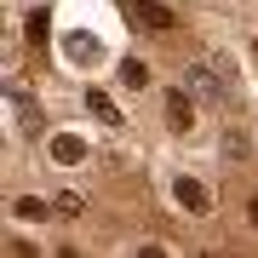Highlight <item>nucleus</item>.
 Returning a JSON list of instances; mask_svg holds the SVG:
<instances>
[{
    "instance_id": "nucleus-4",
    "label": "nucleus",
    "mask_w": 258,
    "mask_h": 258,
    "mask_svg": "<svg viewBox=\"0 0 258 258\" xmlns=\"http://www.w3.org/2000/svg\"><path fill=\"white\" fill-rule=\"evenodd\" d=\"M166 126H172V132H189L195 126V103L184 92H166Z\"/></svg>"
},
{
    "instance_id": "nucleus-12",
    "label": "nucleus",
    "mask_w": 258,
    "mask_h": 258,
    "mask_svg": "<svg viewBox=\"0 0 258 258\" xmlns=\"http://www.w3.org/2000/svg\"><path fill=\"white\" fill-rule=\"evenodd\" d=\"M138 258H166V252H161V247H144V252H138Z\"/></svg>"
},
{
    "instance_id": "nucleus-8",
    "label": "nucleus",
    "mask_w": 258,
    "mask_h": 258,
    "mask_svg": "<svg viewBox=\"0 0 258 258\" xmlns=\"http://www.w3.org/2000/svg\"><path fill=\"white\" fill-rule=\"evenodd\" d=\"M120 81L126 86H149V63H120Z\"/></svg>"
},
{
    "instance_id": "nucleus-11",
    "label": "nucleus",
    "mask_w": 258,
    "mask_h": 258,
    "mask_svg": "<svg viewBox=\"0 0 258 258\" xmlns=\"http://www.w3.org/2000/svg\"><path fill=\"white\" fill-rule=\"evenodd\" d=\"M247 218H252V230H258V195H252V201H247Z\"/></svg>"
},
{
    "instance_id": "nucleus-9",
    "label": "nucleus",
    "mask_w": 258,
    "mask_h": 258,
    "mask_svg": "<svg viewBox=\"0 0 258 258\" xmlns=\"http://www.w3.org/2000/svg\"><path fill=\"white\" fill-rule=\"evenodd\" d=\"M46 212H52V207L35 201V195H23V201H18V218H46Z\"/></svg>"
},
{
    "instance_id": "nucleus-6",
    "label": "nucleus",
    "mask_w": 258,
    "mask_h": 258,
    "mask_svg": "<svg viewBox=\"0 0 258 258\" xmlns=\"http://www.w3.org/2000/svg\"><path fill=\"white\" fill-rule=\"evenodd\" d=\"M86 109H92V115L103 120V126H120V109H115V103L103 98V92H86Z\"/></svg>"
},
{
    "instance_id": "nucleus-1",
    "label": "nucleus",
    "mask_w": 258,
    "mask_h": 258,
    "mask_svg": "<svg viewBox=\"0 0 258 258\" xmlns=\"http://www.w3.org/2000/svg\"><path fill=\"white\" fill-rule=\"evenodd\" d=\"M126 12H132V23H144V29H155V35H166L178 18L161 6V0H126Z\"/></svg>"
},
{
    "instance_id": "nucleus-5",
    "label": "nucleus",
    "mask_w": 258,
    "mask_h": 258,
    "mask_svg": "<svg viewBox=\"0 0 258 258\" xmlns=\"http://www.w3.org/2000/svg\"><path fill=\"white\" fill-rule=\"evenodd\" d=\"M52 161H57V166H75V161H86V144L75 138V132H52Z\"/></svg>"
},
{
    "instance_id": "nucleus-2",
    "label": "nucleus",
    "mask_w": 258,
    "mask_h": 258,
    "mask_svg": "<svg viewBox=\"0 0 258 258\" xmlns=\"http://www.w3.org/2000/svg\"><path fill=\"white\" fill-rule=\"evenodd\" d=\"M189 92H195V98H207V103H230V86L212 81V69H207V63H189Z\"/></svg>"
},
{
    "instance_id": "nucleus-10",
    "label": "nucleus",
    "mask_w": 258,
    "mask_h": 258,
    "mask_svg": "<svg viewBox=\"0 0 258 258\" xmlns=\"http://www.w3.org/2000/svg\"><path fill=\"white\" fill-rule=\"evenodd\" d=\"M12 258H35V247L29 241H12Z\"/></svg>"
},
{
    "instance_id": "nucleus-7",
    "label": "nucleus",
    "mask_w": 258,
    "mask_h": 258,
    "mask_svg": "<svg viewBox=\"0 0 258 258\" xmlns=\"http://www.w3.org/2000/svg\"><path fill=\"white\" fill-rule=\"evenodd\" d=\"M52 212H63V218H81V212H86V201H81L75 189H63V195H52Z\"/></svg>"
},
{
    "instance_id": "nucleus-3",
    "label": "nucleus",
    "mask_w": 258,
    "mask_h": 258,
    "mask_svg": "<svg viewBox=\"0 0 258 258\" xmlns=\"http://www.w3.org/2000/svg\"><path fill=\"white\" fill-rule=\"evenodd\" d=\"M172 201L184 207V212H195V218H201V212L212 207V201H207V184H201V178H178V184H172Z\"/></svg>"
}]
</instances>
